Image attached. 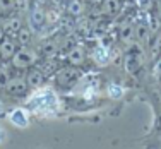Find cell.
I'll use <instances>...</instances> for the list:
<instances>
[{"label":"cell","instance_id":"cell-1","mask_svg":"<svg viewBox=\"0 0 161 149\" xmlns=\"http://www.w3.org/2000/svg\"><path fill=\"white\" fill-rule=\"evenodd\" d=\"M24 105L29 108L31 113H38V115L53 113L58 108V96L50 87H40V89H36L34 93H31L26 98Z\"/></svg>","mask_w":161,"mask_h":149},{"label":"cell","instance_id":"cell-2","mask_svg":"<svg viewBox=\"0 0 161 149\" xmlns=\"http://www.w3.org/2000/svg\"><path fill=\"white\" fill-rule=\"evenodd\" d=\"M40 55L29 47H21L16 50V53L10 58V65L14 69H29L38 62Z\"/></svg>","mask_w":161,"mask_h":149},{"label":"cell","instance_id":"cell-3","mask_svg":"<svg viewBox=\"0 0 161 149\" xmlns=\"http://www.w3.org/2000/svg\"><path fill=\"white\" fill-rule=\"evenodd\" d=\"M7 120L12 127L17 129H28L31 124V112H29L28 106H16L7 113Z\"/></svg>","mask_w":161,"mask_h":149},{"label":"cell","instance_id":"cell-4","mask_svg":"<svg viewBox=\"0 0 161 149\" xmlns=\"http://www.w3.org/2000/svg\"><path fill=\"white\" fill-rule=\"evenodd\" d=\"M3 89L7 91V93L10 94V96H24L26 93H28L29 89V84L26 79H21V77H10L9 81H7V84L3 86Z\"/></svg>","mask_w":161,"mask_h":149},{"label":"cell","instance_id":"cell-5","mask_svg":"<svg viewBox=\"0 0 161 149\" xmlns=\"http://www.w3.org/2000/svg\"><path fill=\"white\" fill-rule=\"evenodd\" d=\"M16 50H17V40L7 36V34L0 40V58L2 60H10L12 55L16 53Z\"/></svg>","mask_w":161,"mask_h":149},{"label":"cell","instance_id":"cell-6","mask_svg":"<svg viewBox=\"0 0 161 149\" xmlns=\"http://www.w3.org/2000/svg\"><path fill=\"white\" fill-rule=\"evenodd\" d=\"M79 70L75 69V65L72 67H67V69H62V70L58 72V77H57V81H58L62 86H70V84L77 82L79 81Z\"/></svg>","mask_w":161,"mask_h":149},{"label":"cell","instance_id":"cell-7","mask_svg":"<svg viewBox=\"0 0 161 149\" xmlns=\"http://www.w3.org/2000/svg\"><path fill=\"white\" fill-rule=\"evenodd\" d=\"M84 58H86V53H84V50L80 47L70 48V50H69V53H67V60H69L70 65H75V67L80 65V63L84 62Z\"/></svg>","mask_w":161,"mask_h":149},{"label":"cell","instance_id":"cell-8","mask_svg":"<svg viewBox=\"0 0 161 149\" xmlns=\"http://www.w3.org/2000/svg\"><path fill=\"white\" fill-rule=\"evenodd\" d=\"M2 28H3V31H5V34L16 36V33L22 28V21L19 17H9L2 22Z\"/></svg>","mask_w":161,"mask_h":149},{"label":"cell","instance_id":"cell-9","mask_svg":"<svg viewBox=\"0 0 161 149\" xmlns=\"http://www.w3.org/2000/svg\"><path fill=\"white\" fill-rule=\"evenodd\" d=\"M118 34H120V41L125 45H130L136 38V31H134V26L132 24H122L120 29H118Z\"/></svg>","mask_w":161,"mask_h":149},{"label":"cell","instance_id":"cell-10","mask_svg":"<svg viewBox=\"0 0 161 149\" xmlns=\"http://www.w3.org/2000/svg\"><path fill=\"white\" fill-rule=\"evenodd\" d=\"M93 60L98 63V65H106V63L110 62V52H108V48H105V47H96L93 50Z\"/></svg>","mask_w":161,"mask_h":149},{"label":"cell","instance_id":"cell-11","mask_svg":"<svg viewBox=\"0 0 161 149\" xmlns=\"http://www.w3.org/2000/svg\"><path fill=\"white\" fill-rule=\"evenodd\" d=\"M16 40H17V43L21 45V47H28V45L31 43V40H33L31 28H26V26H22V28L16 33Z\"/></svg>","mask_w":161,"mask_h":149},{"label":"cell","instance_id":"cell-12","mask_svg":"<svg viewBox=\"0 0 161 149\" xmlns=\"http://www.w3.org/2000/svg\"><path fill=\"white\" fill-rule=\"evenodd\" d=\"M26 81H28V84H29L31 87H40L41 84L45 82V75H43V72L38 69V70L28 72V75H26Z\"/></svg>","mask_w":161,"mask_h":149},{"label":"cell","instance_id":"cell-13","mask_svg":"<svg viewBox=\"0 0 161 149\" xmlns=\"http://www.w3.org/2000/svg\"><path fill=\"white\" fill-rule=\"evenodd\" d=\"M120 9V2L118 0H103L101 3V12L105 16H113V14L118 12Z\"/></svg>","mask_w":161,"mask_h":149},{"label":"cell","instance_id":"cell-14","mask_svg":"<svg viewBox=\"0 0 161 149\" xmlns=\"http://www.w3.org/2000/svg\"><path fill=\"white\" fill-rule=\"evenodd\" d=\"M29 24H31V26H36V28L43 26V24H45V10L34 9L33 12H31V16H29Z\"/></svg>","mask_w":161,"mask_h":149},{"label":"cell","instance_id":"cell-15","mask_svg":"<svg viewBox=\"0 0 161 149\" xmlns=\"http://www.w3.org/2000/svg\"><path fill=\"white\" fill-rule=\"evenodd\" d=\"M41 52H43V55L47 57H55L57 53H58V45H57V41L50 40V41H45L43 45H41Z\"/></svg>","mask_w":161,"mask_h":149},{"label":"cell","instance_id":"cell-16","mask_svg":"<svg viewBox=\"0 0 161 149\" xmlns=\"http://www.w3.org/2000/svg\"><path fill=\"white\" fill-rule=\"evenodd\" d=\"M67 10H69L70 16H80V14L84 12V2L82 0H70Z\"/></svg>","mask_w":161,"mask_h":149},{"label":"cell","instance_id":"cell-17","mask_svg":"<svg viewBox=\"0 0 161 149\" xmlns=\"http://www.w3.org/2000/svg\"><path fill=\"white\" fill-rule=\"evenodd\" d=\"M124 87L120 86V84H117V82H112V84H108V87H106V94H108L110 98H122L124 96Z\"/></svg>","mask_w":161,"mask_h":149},{"label":"cell","instance_id":"cell-18","mask_svg":"<svg viewBox=\"0 0 161 149\" xmlns=\"http://www.w3.org/2000/svg\"><path fill=\"white\" fill-rule=\"evenodd\" d=\"M60 19H62V16H60V12L55 9H50L45 12V22H47V24H57Z\"/></svg>","mask_w":161,"mask_h":149},{"label":"cell","instance_id":"cell-19","mask_svg":"<svg viewBox=\"0 0 161 149\" xmlns=\"http://www.w3.org/2000/svg\"><path fill=\"white\" fill-rule=\"evenodd\" d=\"M134 31H136V38H137V41H147V38H149V29L146 28L144 24L136 26V28H134Z\"/></svg>","mask_w":161,"mask_h":149},{"label":"cell","instance_id":"cell-20","mask_svg":"<svg viewBox=\"0 0 161 149\" xmlns=\"http://www.w3.org/2000/svg\"><path fill=\"white\" fill-rule=\"evenodd\" d=\"M16 5V0H0V10H10Z\"/></svg>","mask_w":161,"mask_h":149},{"label":"cell","instance_id":"cell-21","mask_svg":"<svg viewBox=\"0 0 161 149\" xmlns=\"http://www.w3.org/2000/svg\"><path fill=\"white\" fill-rule=\"evenodd\" d=\"M7 137H9V134H7V130L2 127V125H0V146H2V144L7 141Z\"/></svg>","mask_w":161,"mask_h":149},{"label":"cell","instance_id":"cell-22","mask_svg":"<svg viewBox=\"0 0 161 149\" xmlns=\"http://www.w3.org/2000/svg\"><path fill=\"white\" fill-rule=\"evenodd\" d=\"M137 3H139L141 7H144V9H147V7L151 5V0H139Z\"/></svg>","mask_w":161,"mask_h":149},{"label":"cell","instance_id":"cell-23","mask_svg":"<svg viewBox=\"0 0 161 149\" xmlns=\"http://www.w3.org/2000/svg\"><path fill=\"white\" fill-rule=\"evenodd\" d=\"M91 3H93V5H101L103 3V0H89Z\"/></svg>","mask_w":161,"mask_h":149},{"label":"cell","instance_id":"cell-24","mask_svg":"<svg viewBox=\"0 0 161 149\" xmlns=\"http://www.w3.org/2000/svg\"><path fill=\"white\" fill-rule=\"evenodd\" d=\"M5 36V31H3V28H2V24H0V40Z\"/></svg>","mask_w":161,"mask_h":149},{"label":"cell","instance_id":"cell-25","mask_svg":"<svg viewBox=\"0 0 161 149\" xmlns=\"http://www.w3.org/2000/svg\"><path fill=\"white\" fill-rule=\"evenodd\" d=\"M0 113H3V103L0 101Z\"/></svg>","mask_w":161,"mask_h":149}]
</instances>
